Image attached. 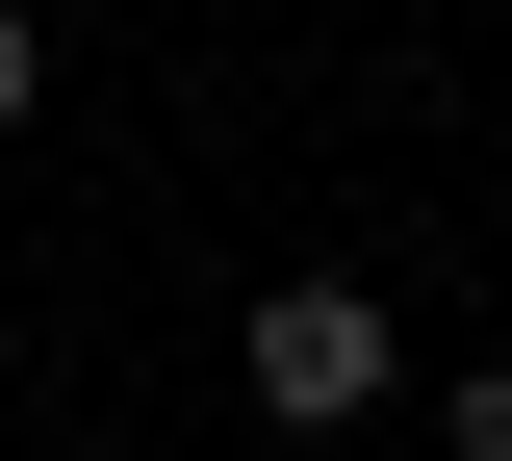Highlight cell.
Wrapping results in <instances>:
<instances>
[{
  "label": "cell",
  "instance_id": "cell-2",
  "mask_svg": "<svg viewBox=\"0 0 512 461\" xmlns=\"http://www.w3.org/2000/svg\"><path fill=\"white\" fill-rule=\"evenodd\" d=\"M436 436H461V461H512V359H461V385H436Z\"/></svg>",
  "mask_w": 512,
  "mask_h": 461
},
{
  "label": "cell",
  "instance_id": "cell-3",
  "mask_svg": "<svg viewBox=\"0 0 512 461\" xmlns=\"http://www.w3.org/2000/svg\"><path fill=\"white\" fill-rule=\"evenodd\" d=\"M26 103H52V26H26V0H0V129H26Z\"/></svg>",
  "mask_w": 512,
  "mask_h": 461
},
{
  "label": "cell",
  "instance_id": "cell-1",
  "mask_svg": "<svg viewBox=\"0 0 512 461\" xmlns=\"http://www.w3.org/2000/svg\"><path fill=\"white\" fill-rule=\"evenodd\" d=\"M384 385H410L384 282H256V436H359Z\"/></svg>",
  "mask_w": 512,
  "mask_h": 461
}]
</instances>
